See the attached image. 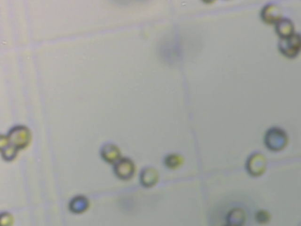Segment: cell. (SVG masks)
Instances as JSON below:
<instances>
[{"instance_id": "12", "label": "cell", "mask_w": 301, "mask_h": 226, "mask_svg": "<svg viewBox=\"0 0 301 226\" xmlns=\"http://www.w3.org/2000/svg\"><path fill=\"white\" fill-rule=\"evenodd\" d=\"M89 201L83 195H78L72 199L70 203V210L72 213H81L89 208Z\"/></svg>"}, {"instance_id": "8", "label": "cell", "mask_w": 301, "mask_h": 226, "mask_svg": "<svg viewBox=\"0 0 301 226\" xmlns=\"http://www.w3.org/2000/svg\"><path fill=\"white\" fill-rule=\"evenodd\" d=\"M276 32L280 39L288 37L295 33L294 22L290 18L283 17L275 25Z\"/></svg>"}, {"instance_id": "7", "label": "cell", "mask_w": 301, "mask_h": 226, "mask_svg": "<svg viewBox=\"0 0 301 226\" xmlns=\"http://www.w3.org/2000/svg\"><path fill=\"white\" fill-rule=\"evenodd\" d=\"M101 156L105 161L112 164H115L121 159V153L119 147L115 145H105L101 150Z\"/></svg>"}, {"instance_id": "5", "label": "cell", "mask_w": 301, "mask_h": 226, "mask_svg": "<svg viewBox=\"0 0 301 226\" xmlns=\"http://www.w3.org/2000/svg\"><path fill=\"white\" fill-rule=\"evenodd\" d=\"M260 17L263 22L266 24L276 25L283 18V11L279 6L275 3H268L263 6Z\"/></svg>"}, {"instance_id": "15", "label": "cell", "mask_w": 301, "mask_h": 226, "mask_svg": "<svg viewBox=\"0 0 301 226\" xmlns=\"http://www.w3.org/2000/svg\"><path fill=\"white\" fill-rule=\"evenodd\" d=\"M224 226H230V225H228L226 224V225H225Z\"/></svg>"}, {"instance_id": "2", "label": "cell", "mask_w": 301, "mask_h": 226, "mask_svg": "<svg viewBox=\"0 0 301 226\" xmlns=\"http://www.w3.org/2000/svg\"><path fill=\"white\" fill-rule=\"evenodd\" d=\"M7 137L9 144L18 150L28 148L32 141L31 132L28 127L22 126L14 127Z\"/></svg>"}, {"instance_id": "10", "label": "cell", "mask_w": 301, "mask_h": 226, "mask_svg": "<svg viewBox=\"0 0 301 226\" xmlns=\"http://www.w3.org/2000/svg\"><path fill=\"white\" fill-rule=\"evenodd\" d=\"M246 219L245 213L241 208L235 207L227 214V224L230 226H242Z\"/></svg>"}, {"instance_id": "11", "label": "cell", "mask_w": 301, "mask_h": 226, "mask_svg": "<svg viewBox=\"0 0 301 226\" xmlns=\"http://www.w3.org/2000/svg\"><path fill=\"white\" fill-rule=\"evenodd\" d=\"M184 163V158L181 154L176 153H170L165 157L163 164L171 171H176Z\"/></svg>"}, {"instance_id": "6", "label": "cell", "mask_w": 301, "mask_h": 226, "mask_svg": "<svg viewBox=\"0 0 301 226\" xmlns=\"http://www.w3.org/2000/svg\"><path fill=\"white\" fill-rule=\"evenodd\" d=\"M159 179V172L155 167L148 166L144 168L140 175V182L146 188L155 187Z\"/></svg>"}, {"instance_id": "4", "label": "cell", "mask_w": 301, "mask_h": 226, "mask_svg": "<svg viewBox=\"0 0 301 226\" xmlns=\"http://www.w3.org/2000/svg\"><path fill=\"white\" fill-rule=\"evenodd\" d=\"M114 165V172L118 178L127 181L134 178L136 166L134 162L129 158H121Z\"/></svg>"}, {"instance_id": "14", "label": "cell", "mask_w": 301, "mask_h": 226, "mask_svg": "<svg viewBox=\"0 0 301 226\" xmlns=\"http://www.w3.org/2000/svg\"><path fill=\"white\" fill-rule=\"evenodd\" d=\"M2 226H11L13 222L12 216L9 213H4L2 215Z\"/></svg>"}, {"instance_id": "1", "label": "cell", "mask_w": 301, "mask_h": 226, "mask_svg": "<svg viewBox=\"0 0 301 226\" xmlns=\"http://www.w3.org/2000/svg\"><path fill=\"white\" fill-rule=\"evenodd\" d=\"M278 48L285 58L295 59L301 52V33L296 32L291 36L280 39Z\"/></svg>"}, {"instance_id": "9", "label": "cell", "mask_w": 301, "mask_h": 226, "mask_svg": "<svg viewBox=\"0 0 301 226\" xmlns=\"http://www.w3.org/2000/svg\"><path fill=\"white\" fill-rule=\"evenodd\" d=\"M264 158L260 154H254L248 159L247 162V171L249 174L253 176H258L261 175L263 170H264Z\"/></svg>"}, {"instance_id": "13", "label": "cell", "mask_w": 301, "mask_h": 226, "mask_svg": "<svg viewBox=\"0 0 301 226\" xmlns=\"http://www.w3.org/2000/svg\"><path fill=\"white\" fill-rule=\"evenodd\" d=\"M1 153L4 160L7 161L14 160L17 156L18 150L14 146L9 144L8 145L0 149Z\"/></svg>"}, {"instance_id": "3", "label": "cell", "mask_w": 301, "mask_h": 226, "mask_svg": "<svg viewBox=\"0 0 301 226\" xmlns=\"http://www.w3.org/2000/svg\"><path fill=\"white\" fill-rule=\"evenodd\" d=\"M288 141L287 133L279 127L270 128L265 135L266 145L273 150L283 149L287 145Z\"/></svg>"}]
</instances>
